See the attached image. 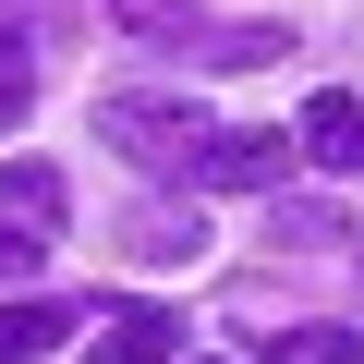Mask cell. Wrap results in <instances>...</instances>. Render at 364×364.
Returning <instances> with one entry per match:
<instances>
[{"label":"cell","mask_w":364,"mask_h":364,"mask_svg":"<svg viewBox=\"0 0 364 364\" xmlns=\"http://www.w3.org/2000/svg\"><path fill=\"white\" fill-rule=\"evenodd\" d=\"M207 109L195 97H158V85H122V97H97V146H122L134 170H195L207 158Z\"/></svg>","instance_id":"cell-1"},{"label":"cell","mask_w":364,"mask_h":364,"mask_svg":"<svg viewBox=\"0 0 364 364\" xmlns=\"http://www.w3.org/2000/svg\"><path fill=\"white\" fill-rule=\"evenodd\" d=\"M291 158H304V134H279V122H243V134H207L195 182H219V195H267V182H291Z\"/></svg>","instance_id":"cell-2"},{"label":"cell","mask_w":364,"mask_h":364,"mask_svg":"<svg viewBox=\"0 0 364 364\" xmlns=\"http://www.w3.org/2000/svg\"><path fill=\"white\" fill-rule=\"evenodd\" d=\"M304 158H316V170H340V182H364V97H352V85L304 97Z\"/></svg>","instance_id":"cell-3"},{"label":"cell","mask_w":364,"mask_h":364,"mask_svg":"<svg viewBox=\"0 0 364 364\" xmlns=\"http://www.w3.org/2000/svg\"><path fill=\"white\" fill-rule=\"evenodd\" d=\"M122 255L134 267H195L207 255V207H134L122 219Z\"/></svg>","instance_id":"cell-4"},{"label":"cell","mask_w":364,"mask_h":364,"mask_svg":"<svg viewBox=\"0 0 364 364\" xmlns=\"http://www.w3.org/2000/svg\"><path fill=\"white\" fill-rule=\"evenodd\" d=\"M85 328H97V340H85L97 364H158V352L182 340V316H158V304H109V316H85Z\"/></svg>","instance_id":"cell-5"},{"label":"cell","mask_w":364,"mask_h":364,"mask_svg":"<svg viewBox=\"0 0 364 364\" xmlns=\"http://www.w3.org/2000/svg\"><path fill=\"white\" fill-rule=\"evenodd\" d=\"M85 316L73 304H37V291H13V304H0V364H37V352H61Z\"/></svg>","instance_id":"cell-6"},{"label":"cell","mask_w":364,"mask_h":364,"mask_svg":"<svg viewBox=\"0 0 364 364\" xmlns=\"http://www.w3.org/2000/svg\"><path fill=\"white\" fill-rule=\"evenodd\" d=\"M97 13L122 37H146V49H207V13H195V0H97Z\"/></svg>","instance_id":"cell-7"},{"label":"cell","mask_w":364,"mask_h":364,"mask_svg":"<svg viewBox=\"0 0 364 364\" xmlns=\"http://www.w3.org/2000/svg\"><path fill=\"white\" fill-rule=\"evenodd\" d=\"M0 219H25V231L61 243V170L49 158H13V170H0Z\"/></svg>","instance_id":"cell-8"},{"label":"cell","mask_w":364,"mask_h":364,"mask_svg":"<svg viewBox=\"0 0 364 364\" xmlns=\"http://www.w3.org/2000/svg\"><path fill=\"white\" fill-rule=\"evenodd\" d=\"M352 352H364V340H352L340 316H304V328H267V340H255V364H352Z\"/></svg>","instance_id":"cell-9"},{"label":"cell","mask_w":364,"mask_h":364,"mask_svg":"<svg viewBox=\"0 0 364 364\" xmlns=\"http://www.w3.org/2000/svg\"><path fill=\"white\" fill-rule=\"evenodd\" d=\"M25 109H37V49H25L13 25H0V134H13Z\"/></svg>","instance_id":"cell-10"},{"label":"cell","mask_w":364,"mask_h":364,"mask_svg":"<svg viewBox=\"0 0 364 364\" xmlns=\"http://www.w3.org/2000/svg\"><path fill=\"white\" fill-rule=\"evenodd\" d=\"M49 267V231H25V219H0V291H25Z\"/></svg>","instance_id":"cell-11"},{"label":"cell","mask_w":364,"mask_h":364,"mask_svg":"<svg viewBox=\"0 0 364 364\" xmlns=\"http://www.w3.org/2000/svg\"><path fill=\"white\" fill-rule=\"evenodd\" d=\"M279 243H291V255H316V243H340V207H328V195H304V207H279Z\"/></svg>","instance_id":"cell-12"}]
</instances>
